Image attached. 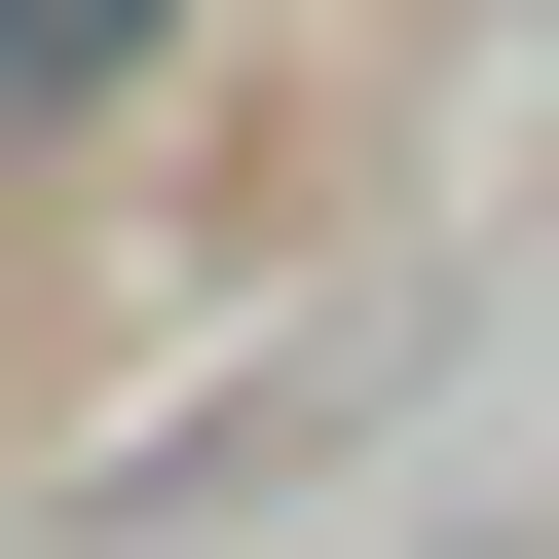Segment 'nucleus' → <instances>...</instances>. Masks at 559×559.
Listing matches in <instances>:
<instances>
[{"instance_id": "f257e3e1", "label": "nucleus", "mask_w": 559, "mask_h": 559, "mask_svg": "<svg viewBox=\"0 0 559 559\" xmlns=\"http://www.w3.org/2000/svg\"><path fill=\"white\" fill-rule=\"evenodd\" d=\"M187 0H0V112H75V75H150Z\"/></svg>"}]
</instances>
